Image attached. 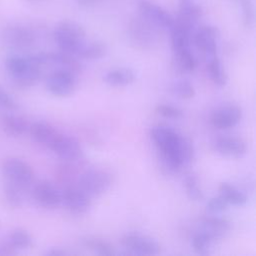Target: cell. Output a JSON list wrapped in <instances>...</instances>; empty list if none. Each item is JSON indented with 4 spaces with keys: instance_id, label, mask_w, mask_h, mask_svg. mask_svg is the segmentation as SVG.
<instances>
[{
    "instance_id": "1",
    "label": "cell",
    "mask_w": 256,
    "mask_h": 256,
    "mask_svg": "<svg viewBox=\"0 0 256 256\" xmlns=\"http://www.w3.org/2000/svg\"><path fill=\"white\" fill-rule=\"evenodd\" d=\"M150 137L168 169L178 171L193 160L194 148L191 141L172 128L154 126L150 130Z\"/></svg>"
},
{
    "instance_id": "2",
    "label": "cell",
    "mask_w": 256,
    "mask_h": 256,
    "mask_svg": "<svg viewBox=\"0 0 256 256\" xmlns=\"http://www.w3.org/2000/svg\"><path fill=\"white\" fill-rule=\"evenodd\" d=\"M4 66L12 81L21 88L34 86L40 80L43 69L35 55H11L5 59Z\"/></svg>"
},
{
    "instance_id": "3",
    "label": "cell",
    "mask_w": 256,
    "mask_h": 256,
    "mask_svg": "<svg viewBox=\"0 0 256 256\" xmlns=\"http://www.w3.org/2000/svg\"><path fill=\"white\" fill-rule=\"evenodd\" d=\"M84 28L73 20H63L59 22L54 31L53 38L60 51L76 55L79 48L86 41Z\"/></svg>"
},
{
    "instance_id": "4",
    "label": "cell",
    "mask_w": 256,
    "mask_h": 256,
    "mask_svg": "<svg viewBox=\"0 0 256 256\" xmlns=\"http://www.w3.org/2000/svg\"><path fill=\"white\" fill-rule=\"evenodd\" d=\"M113 182L110 172L104 169H89L83 172L77 181V186L89 197H98L109 190Z\"/></svg>"
},
{
    "instance_id": "5",
    "label": "cell",
    "mask_w": 256,
    "mask_h": 256,
    "mask_svg": "<svg viewBox=\"0 0 256 256\" xmlns=\"http://www.w3.org/2000/svg\"><path fill=\"white\" fill-rule=\"evenodd\" d=\"M6 182L28 189L34 180L32 167L24 160L17 157L6 158L1 166Z\"/></svg>"
},
{
    "instance_id": "6",
    "label": "cell",
    "mask_w": 256,
    "mask_h": 256,
    "mask_svg": "<svg viewBox=\"0 0 256 256\" xmlns=\"http://www.w3.org/2000/svg\"><path fill=\"white\" fill-rule=\"evenodd\" d=\"M128 33L131 41L143 49L153 47L158 41V28L142 16L130 21Z\"/></svg>"
},
{
    "instance_id": "7",
    "label": "cell",
    "mask_w": 256,
    "mask_h": 256,
    "mask_svg": "<svg viewBox=\"0 0 256 256\" xmlns=\"http://www.w3.org/2000/svg\"><path fill=\"white\" fill-rule=\"evenodd\" d=\"M77 75L65 70H53L46 78V89L57 97H67L77 88Z\"/></svg>"
},
{
    "instance_id": "8",
    "label": "cell",
    "mask_w": 256,
    "mask_h": 256,
    "mask_svg": "<svg viewBox=\"0 0 256 256\" xmlns=\"http://www.w3.org/2000/svg\"><path fill=\"white\" fill-rule=\"evenodd\" d=\"M121 244L129 253L136 255H156L161 251V247L155 239L139 233L124 235Z\"/></svg>"
},
{
    "instance_id": "9",
    "label": "cell",
    "mask_w": 256,
    "mask_h": 256,
    "mask_svg": "<svg viewBox=\"0 0 256 256\" xmlns=\"http://www.w3.org/2000/svg\"><path fill=\"white\" fill-rule=\"evenodd\" d=\"M138 9L141 16L158 29L170 30L174 24L175 18L164 8L154 2L149 0H141L138 3Z\"/></svg>"
},
{
    "instance_id": "10",
    "label": "cell",
    "mask_w": 256,
    "mask_h": 256,
    "mask_svg": "<svg viewBox=\"0 0 256 256\" xmlns=\"http://www.w3.org/2000/svg\"><path fill=\"white\" fill-rule=\"evenodd\" d=\"M32 196L38 205L47 209H54L62 203V191L46 180L39 181L34 185Z\"/></svg>"
},
{
    "instance_id": "11",
    "label": "cell",
    "mask_w": 256,
    "mask_h": 256,
    "mask_svg": "<svg viewBox=\"0 0 256 256\" xmlns=\"http://www.w3.org/2000/svg\"><path fill=\"white\" fill-rule=\"evenodd\" d=\"M50 150L65 162H77L83 157V150L79 142L74 137L61 132L52 144Z\"/></svg>"
},
{
    "instance_id": "12",
    "label": "cell",
    "mask_w": 256,
    "mask_h": 256,
    "mask_svg": "<svg viewBox=\"0 0 256 256\" xmlns=\"http://www.w3.org/2000/svg\"><path fill=\"white\" fill-rule=\"evenodd\" d=\"M242 118V110L235 104H226L214 110L210 116L211 125L218 130L235 127Z\"/></svg>"
},
{
    "instance_id": "13",
    "label": "cell",
    "mask_w": 256,
    "mask_h": 256,
    "mask_svg": "<svg viewBox=\"0 0 256 256\" xmlns=\"http://www.w3.org/2000/svg\"><path fill=\"white\" fill-rule=\"evenodd\" d=\"M62 202L71 214L83 215L91 206V197L78 186L70 185L62 191Z\"/></svg>"
},
{
    "instance_id": "14",
    "label": "cell",
    "mask_w": 256,
    "mask_h": 256,
    "mask_svg": "<svg viewBox=\"0 0 256 256\" xmlns=\"http://www.w3.org/2000/svg\"><path fill=\"white\" fill-rule=\"evenodd\" d=\"M3 42L16 49H26L31 47L35 42L33 31L22 25H10L2 32Z\"/></svg>"
},
{
    "instance_id": "15",
    "label": "cell",
    "mask_w": 256,
    "mask_h": 256,
    "mask_svg": "<svg viewBox=\"0 0 256 256\" xmlns=\"http://www.w3.org/2000/svg\"><path fill=\"white\" fill-rule=\"evenodd\" d=\"M218 32L213 26H201L194 33V43L204 58L217 55Z\"/></svg>"
},
{
    "instance_id": "16",
    "label": "cell",
    "mask_w": 256,
    "mask_h": 256,
    "mask_svg": "<svg viewBox=\"0 0 256 256\" xmlns=\"http://www.w3.org/2000/svg\"><path fill=\"white\" fill-rule=\"evenodd\" d=\"M213 148L219 154L231 158H240L247 152L246 143L241 138L232 136H223L215 139Z\"/></svg>"
},
{
    "instance_id": "17",
    "label": "cell",
    "mask_w": 256,
    "mask_h": 256,
    "mask_svg": "<svg viewBox=\"0 0 256 256\" xmlns=\"http://www.w3.org/2000/svg\"><path fill=\"white\" fill-rule=\"evenodd\" d=\"M231 229V223L217 216H206L200 219L199 230L206 233L213 241L224 237Z\"/></svg>"
},
{
    "instance_id": "18",
    "label": "cell",
    "mask_w": 256,
    "mask_h": 256,
    "mask_svg": "<svg viewBox=\"0 0 256 256\" xmlns=\"http://www.w3.org/2000/svg\"><path fill=\"white\" fill-rule=\"evenodd\" d=\"M202 16L201 7L193 0H180L179 12L175 19L177 22L183 24L190 30L194 31L196 24Z\"/></svg>"
},
{
    "instance_id": "19",
    "label": "cell",
    "mask_w": 256,
    "mask_h": 256,
    "mask_svg": "<svg viewBox=\"0 0 256 256\" xmlns=\"http://www.w3.org/2000/svg\"><path fill=\"white\" fill-rule=\"evenodd\" d=\"M35 142L41 144L48 149L51 148L52 144L60 134L54 126L46 122H34L29 126L28 131Z\"/></svg>"
},
{
    "instance_id": "20",
    "label": "cell",
    "mask_w": 256,
    "mask_h": 256,
    "mask_svg": "<svg viewBox=\"0 0 256 256\" xmlns=\"http://www.w3.org/2000/svg\"><path fill=\"white\" fill-rule=\"evenodd\" d=\"M1 126L6 134L12 137H20L29 131L28 121L21 115L12 111L5 113L1 117Z\"/></svg>"
},
{
    "instance_id": "21",
    "label": "cell",
    "mask_w": 256,
    "mask_h": 256,
    "mask_svg": "<svg viewBox=\"0 0 256 256\" xmlns=\"http://www.w3.org/2000/svg\"><path fill=\"white\" fill-rule=\"evenodd\" d=\"M103 81L112 87H123L135 81L134 71L130 68L119 67L107 71L103 76Z\"/></svg>"
},
{
    "instance_id": "22",
    "label": "cell",
    "mask_w": 256,
    "mask_h": 256,
    "mask_svg": "<svg viewBox=\"0 0 256 256\" xmlns=\"http://www.w3.org/2000/svg\"><path fill=\"white\" fill-rule=\"evenodd\" d=\"M173 53V65L178 72L182 74L194 72L197 67V60L194 54L191 52L190 48L179 50Z\"/></svg>"
},
{
    "instance_id": "23",
    "label": "cell",
    "mask_w": 256,
    "mask_h": 256,
    "mask_svg": "<svg viewBox=\"0 0 256 256\" xmlns=\"http://www.w3.org/2000/svg\"><path fill=\"white\" fill-rule=\"evenodd\" d=\"M204 60L206 63L207 72L212 82L219 87L225 86L227 82V75L218 55H213V56L204 58Z\"/></svg>"
},
{
    "instance_id": "24",
    "label": "cell",
    "mask_w": 256,
    "mask_h": 256,
    "mask_svg": "<svg viewBox=\"0 0 256 256\" xmlns=\"http://www.w3.org/2000/svg\"><path fill=\"white\" fill-rule=\"evenodd\" d=\"M107 47L103 42L91 41L84 42L76 53V57L84 60H98L105 56Z\"/></svg>"
},
{
    "instance_id": "25",
    "label": "cell",
    "mask_w": 256,
    "mask_h": 256,
    "mask_svg": "<svg viewBox=\"0 0 256 256\" xmlns=\"http://www.w3.org/2000/svg\"><path fill=\"white\" fill-rule=\"evenodd\" d=\"M218 189L219 194L227 201L229 205L244 206L248 201L246 194L230 183L222 182L220 183Z\"/></svg>"
},
{
    "instance_id": "26",
    "label": "cell",
    "mask_w": 256,
    "mask_h": 256,
    "mask_svg": "<svg viewBox=\"0 0 256 256\" xmlns=\"http://www.w3.org/2000/svg\"><path fill=\"white\" fill-rule=\"evenodd\" d=\"M32 237L30 233L24 229L17 228L11 231L7 237L6 244L14 251L26 250L32 246Z\"/></svg>"
},
{
    "instance_id": "27",
    "label": "cell",
    "mask_w": 256,
    "mask_h": 256,
    "mask_svg": "<svg viewBox=\"0 0 256 256\" xmlns=\"http://www.w3.org/2000/svg\"><path fill=\"white\" fill-rule=\"evenodd\" d=\"M84 246L99 255H114L115 249L108 241L98 237H86L83 239Z\"/></svg>"
},
{
    "instance_id": "28",
    "label": "cell",
    "mask_w": 256,
    "mask_h": 256,
    "mask_svg": "<svg viewBox=\"0 0 256 256\" xmlns=\"http://www.w3.org/2000/svg\"><path fill=\"white\" fill-rule=\"evenodd\" d=\"M25 188L11 184L6 182L4 186V196L6 199V202L11 206V207H19L23 204L24 198H25V193H26Z\"/></svg>"
},
{
    "instance_id": "29",
    "label": "cell",
    "mask_w": 256,
    "mask_h": 256,
    "mask_svg": "<svg viewBox=\"0 0 256 256\" xmlns=\"http://www.w3.org/2000/svg\"><path fill=\"white\" fill-rule=\"evenodd\" d=\"M183 184H184L186 195L190 200L200 201L203 199V192H202L201 188L199 187L198 179L194 174H192V173L187 174L184 177Z\"/></svg>"
},
{
    "instance_id": "30",
    "label": "cell",
    "mask_w": 256,
    "mask_h": 256,
    "mask_svg": "<svg viewBox=\"0 0 256 256\" xmlns=\"http://www.w3.org/2000/svg\"><path fill=\"white\" fill-rule=\"evenodd\" d=\"M214 241L204 232L198 230L192 237V248L193 250L200 255H206L209 253V250Z\"/></svg>"
},
{
    "instance_id": "31",
    "label": "cell",
    "mask_w": 256,
    "mask_h": 256,
    "mask_svg": "<svg viewBox=\"0 0 256 256\" xmlns=\"http://www.w3.org/2000/svg\"><path fill=\"white\" fill-rule=\"evenodd\" d=\"M171 91L175 96L184 100L191 99L195 96V89L193 85L185 79L174 82L171 86Z\"/></svg>"
},
{
    "instance_id": "32",
    "label": "cell",
    "mask_w": 256,
    "mask_h": 256,
    "mask_svg": "<svg viewBox=\"0 0 256 256\" xmlns=\"http://www.w3.org/2000/svg\"><path fill=\"white\" fill-rule=\"evenodd\" d=\"M155 111L157 114L167 119L178 120L183 117V111L180 108L170 104H165V103L158 104L155 107Z\"/></svg>"
},
{
    "instance_id": "33",
    "label": "cell",
    "mask_w": 256,
    "mask_h": 256,
    "mask_svg": "<svg viewBox=\"0 0 256 256\" xmlns=\"http://www.w3.org/2000/svg\"><path fill=\"white\" fill-rule=\"evenodd\" d=\"M229 204L227 201L219 194L218 196H215L211 198L207 204H206V210L211 214H217L220 212L225 211L228 208Z\"/></svg>"
},
{
    "instance_id": "34",
    "label": "cell",
    "mask_w": 256,
    "mask_h": 256,
    "mask_svg": "<svg viewBox=\"0 0 256 256\" xmlns=\"http://www.w3.org/2000/svg\"><path fill=\"white\" fill-rule=\"evenodd\" d=\"M17 102L12 97V95L2 86H0V108L6 109L8 111H14L17 109Z\"/></svg>"
},
{
    "instance_id": "35",
    "label": "cell",
    "mask_w": 256,
    "mask_h": 256,
    "mask_svg": "<svg viewBox=\"0 0 256 256\" xmlns=\"http://www.w3.org/2000/svg\"><path fill=\"white\" fill-rule=\"evenodd\" d=\"M242 5V12H243V16H244V20L246 22L247 25L252 24L253 22V10H252V6L249 3L248 0H242L241 2Z\"/></svg>"
},
{
    "instance_id": "36",
    "label": "cell",
    "mask_w": 256,
    "mask_h": 256,
    "mask_svg": "<svg viewBox=\"0 0 256 256\" xmlns=\"http://www.w3.org/2000/svg\"><path fill=\"white\" fill-rule=\"evenodd\" d=\"M66 254H68V252L62 248H51L46 252V255H51V256H62Z\"/></svg>"
},
{
    "instance_id": "37",
    "label": "cell",
    "mask_w": 256,
    "mask_h": 256,
    "mask_svg": "<svg viewBox=\"0 0 256 256\" xmlns=\"http://www.w3.org/2000/svg\"><path fill=\"white\" fill-rule=\"evenodd\" d=\"M77 3L81 6L84 7H90V6H94L96 4H98L101 0H76Z\"/></svg>"
}]
</instances>
